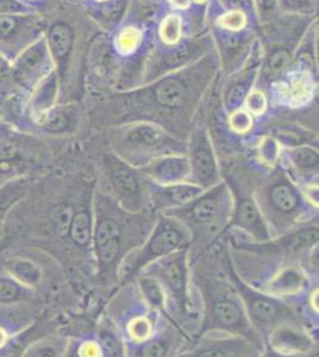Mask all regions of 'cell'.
I'll list each match as a JSON object with an SVG mask.
<instances>
[{"label":"cell","mask_w":319,"mask_h":357,"mask_svg":"<svg viewBox=\"0 0 319 357\" xmlns=\"http://www.w3.org/2000/svg\"><path fill=\"white\" fill-rule=\"evenodd\" d=\"M186 97V89L178 79L168 77L160 82L154 91L155 100L166 107H178Z\"/></svg>","instance_id":"7402d4cb"},{"label":"cell","mask_w":319,"mask_h":357,"mask_svg":"<svg viewBox=\"0 0 319 357\" xmlns=\"http://www.w3.org/2000/svg\"><path fill=\"white\" fill-rule=\"evenodd\" d=\"M5 343V333L0 330V345H3Z\"/></svg>","instance_id":"7bdbcfd3"},{"label":"cell","mask_w":319,"mask_h":357,"mask_svg":"<svg viewBox=\"0 0 319 357\" xmlns=\"http://www.w3.org/2000/svg\"><path fill=\"white\" fill-rule=\"evenodd\" d=\"M162 38L168 43H175L181 37V20L179 16H170L161 26Z\"/></svg>","instance_id":"f1b7e54d"},{"label":"cell","mask_w":319,"mask_h":357,"mask_svg":"<svg viewBox=\"0 0 319 357\" xmlns=\"http://www.w3.org/2000/svg\"><path fill=\"white\" fill-rule=\"evenodd\" d=\"M246 107L251 114H256V116L263 114V111L266 110L267 107L266 97L258 91L251 92L248 94V98H246Z\"/></svg>","instance_id":"836d02e7"},{"label":"cell","mask_w":319,"mask_h":357,"mask_svg":"<svg viewBox=\"0 0 319 357\" xmlns=\"http://www.w3.org/2000/svg\"><path fill=\"white\" fill-rule=\"evenodd\" d=\"M286 156L300 174H316L318 172V151L312 146H293L287 151Z\"/></svg>","instance_id":"44dd1931"},{"label":"cell","mask_w":319,"mask_h":357,"mask_svg":"<svg viewBox=\"0 0 319 357\" xmlns=\"http://www.w3.org/2000/svg\"><path fill=\"white\" fill-rule=\"evenodd\" d=\"M147 181L149 190V203L153 204L156 210L163 211L190 203L205 191L202 187L191 181H182L172 185H158L149 180Z\"/></svg>","instance_id":"2e32d148"},{"label":"cell","mask_w":319,"mask_h":357,"mask_svg":"<svg viewBox=\"0 0 319 357\" xmlns=\"http://www.w3.org/2000/svg\"><path fill=\"white\" fill-rule=\"evenodd\" d=\"M106 206L97 217L94 238L98 261L101 268L110 271L121 257L126 240V220L129 211L107 197Z\"/></svg>","instance_id":"52a82bcc"},{"label":"cell","mask_w":319,"mask_h":357,"mask_svg":"<svg viewBox=\"0 0 319 357\" xmlns=\"http://www.w3.org/2000/svg\"><path fill=\"white\" fill-rule=\"evenodd\" d=\"M262 199L258 204L263 217L268 215L274 220H280V225L286 224L288 227L305 215L307 207L312 205L304 192L283 173L268 183Z\"/></svg>","instance_id":"ba28073f"},{"label":"cell","mask_w":319,"mask_h":357,"mask_svg":"<svg viewBox=\"0 0 319 357\" xmlns=\"http://www.w3.org/2000/svg\"><path fill=\"white\" fill-rule=\"evenodd\" d=\"M199 280L205 307L202 333L207 331L234 333L246 337L263 349L262 337L246 316L237 291H232L229 284L216 278L199 276Z\"/></svg>","instance_id":"6da1fadb"},{"label":"cell","mask_w":319,"mask_h":357,"mask_svg":"<svg viewBox=\"0 0 319 357\" xmlns=\"http://www.w3.org/2000/svg\"><path fill=\"white\" fill-rule=\"evenodd\" d=\"M45 41L48 45L53 62L61 65L68 56L69 50L72 47V42H73L72 29L65 23H55L49 28Z\"/></svg>","instance_id":"d6986e66"},{"label":"cell","mask_w":319,"mask_h":357,"mask_svg":"<svg viewBox=\"0 0 319 357\" xmlns=\"http://www.w3.org/2000/svg\"><path fill=\"white\" fill-rule=\"evenodd\" d=\"M172 338L168 336L150 337L149 340L138 343L136 347L130 349L133 356L162 357L167 356L172 350Z\"/></svg>","instance_id":"cb8c5ba5"},{"label":"cell","mask_w":319,"mask_h":357,"mask_svg":"<svg viewBox=\"0 0 319 357\" xmlns=\"http://www.w3.org/2000/svg\"><path fill=\"white\" fill-rule=\"evenodd\" d=\"M288 62H290V57H288L287 53H285V52H276V53L272 55L269 66H271V69L273 72L280 73V72H283V69L286 68L287 66H288Z\"/></svg>","instance_id":"d590c367"},{"label":"cell","mask_w":319,"mask_h":357,"mask_svg":"<svg viewBox=\"0 0 319 357\" xmlns=\"http://www.w3.org/2000/svg\"><path fill=\"white\" fill-rule=\"evenodd\" d=\"M244 23H246V18L239 10L230 11L221 18V25L228 30H239L243 28Z\"/></svg>","instance_id":"e575fe53"},{"label":"cell","mask_w":319,"mask_h":357,"mask_svg":"<svg viewBox=\"0 0 319 357\" xmlns=\"http://www.w3.org/2000/svg\"><path fill=\"white\" fill-rule=\"evenodd\" d=\"M17 149L13 143L0 139V160H10L16 156Z\"/></svg>","instance_id":"f35d334b"},{"label":"cell","mask_w":319,"mask_h":357,"mask_svg":"<svg viewBox=\"0 0 319 357\" xmlns=\"http://www.w3.org/2000/svg\"><path fill=\"white\" fill-rule=\"evenodd\" d=\"M138 171L147 180L158 185H172L190 180L191 168L187 155L168 154L153 158Z\"/></svg>","instance_id":"5bb4252c"},{"label":"cell","mask_w":319,"mask_h":357,"mask_svg":"<svg viewBox=\"0 0 319 357\" xmlns=\"http://www.w3.org/2000/svg\"><path fill=\"white\" fill-rule=\"evenodd\" d=\"M168 1L177 8H185L190 5L191 0H168Z\"/></svg>","instance_id":"60d3db41"},{"label":"cell","mask_w":319,"mask_h":357,"mask_svg":"<svg viewBox=\"0 0 319 357\" xmlns=\"http://www.w3.org/2000/svg\"><path fill=\"white\" fill-rule=\"evenodd\" d=\"M43 33L42 20L36 13H0V55L13 62Z\"/></svg>","instance_id":"30bf717a"},{"label":"cell","mask_w":319,"mask_h":357,"mask_svg":"<svg viewBox=\"0 0 319 357\" xmlns=\"http://www.w3.org/2000/svg\"><path fill=\"white\" fill-rule=\"evenodd\" d=\"M276 0H258V6L262 13H269L274 10Z\"/></svg>","instance_id":"ab89813d"},{"label":"cell","mask_w":319,"mask_h":357,"mask_svg":"<svg viewBox=\"0 0 319 357\" xmlns=\"http://www.w3.org/2000/svg\"><path fill=\"white\" fill-rule=\"evenodd\" d=\"M190 354V357L255 356L262 349L246 337L222 331H207Z\"/></svg>","instance_id":"8fae6325"},{"label":"cell","mask_w":319,"mask_h":357,"mask_svg":"<svg viewBox=\"0 0 319 357\" xmlns=\"http://www.w3.org/2000/svg\"><path fill=\"white\" fill-rule=\"evenodd\" d=\"M229 267L230 281L246 310V316L251 324L260 333L267 335L276 325L288 321L293 316L291 307L280 301L278 296H271L265 292H260L246 284L236 274L234 268Z\"/></svg>","instance_id":"8992f818"},{"label":"cell","mask_w":319,"mask_h":357,"mask_svg":"<svg viewBox=\"0 0 319 357\" xmlns=\"http://www.w3.org/2000/svg\"><path fill=\"white\" fill-rule=\"evenodd\" d=\"M309 284L306 274L299 266L281 268L263 287L262 292L274 296H295L306 289Z\"/></svg>","instance_id":"ac0fdd59"},{"label":"cell","mask_w":319,"mask_h":357,"mask_svg":"<svg viewBox=\"0 0 319 357\" xmlns=\"http://www.w3.org/2000/svg\"><path fill=\"white\" fill-rule=\"evenodd\" d=\"M187 158L191 168L188 181L202 187L204 190L221 183L218 162L212 143L205 131L194 135Z\"/></svg>","instance_id":"7c38bea8"},{"label":"cell","mask_w":319,"mask_h":357,"mask_svg":"<svg viewBox=\"0 0 319 357\" xmlns=\"http://www.w3.org/2000/svg\"><path fill=\"white\" fill-rule=\"evenodd\" d=\"M316 0H283V4L290 11H307L315 6Z\"/></svg>","instance_id":"8d00e7d4"},{"label":"cell","mask_w":319,"mask_h":357,"mask_svg":"<svg viewBox=\"0 0 319 357\" xmlns=\"http://www.w3.org/2000/svg\"><path fill=\"white\" fill-rule=\"evenodd\" d=\"M69 234L74 243L79 247H86L92 240L94 229L89 212L79 211L72 217L69 225Z\"/></svg>","instance_id":"603a6c76"},{"label":"cell","mask_w":319,"mask_h":357,"mask_svg":"<svg viewBox=\"0 0 319 357\" xmlns=\"http://www.w3.org/2000/svg\"><path fill=\"white\" fill-rule=\"evenodd\" d=\"M246 96V87L244 85H235L229 89L226 93L225 102L226 106L230 110H239V106L242 105L243 100Z\"/></svg>","instance_id":"1f68e13d"},{"label":"cell","mask_w":319,"mask_h":357,"mask_svg":"<svg viewBox=\"0 0 319 357\" xmlns=\"http://www.w3.org/2000/svg\"><path fill=\"white\" fill-rule=\"evenodd\" d=\"M253 126V119L249 112L246 111L236 110L231 114L230 126L231 129L237 134H246L251 130Z\"/></svg>","instance_id":"f546056e"},{"label":"cell","mask_w":319,"mask_h":357,"mask_svg":"<svg viewBox=\"0 0 319 357\" xmlns=\"http://www.w3.org/2000/svg\"><path fill=\"white\" fill-rule=\"evenodd\" d=\"M53 67L45 36L33 42L11 62V77L22 84L30 85L45 79Z\"/></svg>","instance_id":"4fadbf2b"},{"label":"cell","mask_w":319,"mask_h":357,"mask_svg":"<svg viewBox=\"0 0 319 357\" xmlns=\"http://www.w3.org/2000/svg\"><path fill=\"white\" fill-rule=\"evenodd\" d=\"M268 344L276 353L283 355H302L311 351L315 342L306 330L288 321L276 325L267 333Z\"/></svg>","instance_id":"e0dca14e"},{"label":"cell","mask_w":319,"mask_h":357,"mask_svg":"<svg viewBox=\"0 0 319 357\" xmlns=\"http://www.w3.org/2000/svg\"><path fill=\"white\" fill-rule=\"evenodd\" d=\"M230 225L239 227L259 243L272 240L269 225L260 210L259 204L253 197L236 199L231 213Z\"/></svg>","instance_id":"9a60e30c"},{"label":"cell","mask_w":319,"mask_h":357,"mask_svg":"<svg viewBox=\"0 0 319 357\" xmlns=\"http://www.w3.org/2000/svg\"><path fill=\"white\" fill-rule=\"evenodd\" d=\"M138 40H140V35L138 30L133 28L126 29L118 37V47L123 52H131L136 48Z\"/></svg>","instance_id":"d6a6232c"},{"label":"cell","mask_w":319,"mask_h":357,"mask_svg":"<svg viewBox=\"0 0 319 357\" xmlns=\"http://www.w3.org/2000/svg\"><path fill=\"white\" fill-rule=\"evenodd\" d=\"M234 202L225 183H217L207 188L195 199L182 206L166 210L163 213L173 215L186 225L193 238H214L230 223Z\"/></svg>","instance_id":"7a4b0ae2"},{"label":"cell","mask_w":319,"mask_h":357,"mask_svg":"<svg viewBox=\"0 0 319 357\" xmlns=\"http://www.w3.org/2000/svg\"><path fill=\"white\" fill-rule=\"evenodd\" d=\"M101 335V345L105 348V351L109 356H121L124 355V343H121V337L116 330L111 326L103 331Z\"/></svg>","instance_id":"484cf974"},{"label":"cell","mask_w":319,"mask_h":357,"mask_svg":"<svg viewBox=\"0 0 319 357\" xmlns=\"http://www.w3.org/2000/svg\"><path fill=\"white\" fill-rule=\"evenodd\" d=\"M18 289L11 281L0 280V301H10L16 298Z\"/></svg>","instance_id":"74e56055"},{"label":"cell","mask_w":319,"mask_h":357,"mask_svg":"<svg viewBox=\"0 0 319 357\" xmlns=\"http://www.w3.org/2000/svg\"><path fill=\"white\" fill-rule=\"evenodd\" d=\"M13 274L25 284H34L40 279V272L28 261H16L11 266Z\"/></svg>","instance_id":"83f0119b"},{"label":"cell","mask_w":319,"mask_h":357,"mask_svg":"<svg viewBox=\"0 0 319 357\" xmlns=\"http://www.w3.org/2000/svg\"><path fill=\"white\" fill-rule=\"evenodd\" d=\"M138 279L140 294L149 309L155 312L166 313L167 296L156 278L141 273Z\"/></svg>","instance_id":"ffe728a7"},{"label":"cell","mask_w":319,"mask_h":357,"mask_svg":"<svg viewBox=\"0 0 319 357\" xmlns=\"http://www.w3.org/2000/svg\"><path fill=\"white\" fill-rule=\"evenodd\" d=\"M107 180L114 198L126 211L138 213L149 203L148 181L138 168L116 155L107 156Z\"/></svg>","instance_id":"9c48e42d"},{"label":"cell","mask_w":319,"mask_h":357,"mask_svg":"<svg viewBox=\"0 0 319 357\" xmlns=\"http://www.w3.org/2000/svg\"><path fill=\"white\" fill-rule=\"evenodd\" d=\"M33 13H35L33 8L22 0H0V13L24 15Z\"/></svg>","instance_id":"4dcf8cb0"},{"label":"cell","mask_w":319,"mask_h":357,"mask_svg":"<svg viewBox=\"0 0 319 357\" xmlns=\"http://www.w3.org/2000/svg\"><path fill=\"white\" fill-rule=\"evenodd\" d=\"M113 148L116 156L138 169L158 156L184 154L175 138L151 123L128 126L118 135Z\"/></svg>","instance_id":"277c9868"},{"label":"cell","mask_w":319,"mask_h":357,"mask_svg":"<svg viewBox=\"0 0 319 357\" xmlns=\"http://www.w3.org/2000/svg\"><path fill=\"white\" fill-rule=\"evenodd\" d=\"M280 143L272 136L262 138L258 146V156L260 162L267 167H273L278 165L280 160Z\"/></svg>","instance_id":"d4e9b609"},{"label":"cell","mask_w":319,"mask_h":357,"mask_svg":"<svg viewBox=\"0 0 319 357\" xmlns=\"http://www.w3.org/2000/svg\"><path fill=\"white\" fill-rule=\"evenodd\" d=\"M311 82H309L306 75L300 74L292 80L290 96L295 102H305L311 96Z\"/></svg>","instance_id":"4316f807"},{"label":"cell","mask_w":319,"mask_h":357,"mask_svg":"<svg viewBox=\"0 0 319 357\" xmlns=\"http://www.w3.org/2000/svg\"><path fill=\"white\" fill-rule=\"evenodd\" d=\"M192 235L185 224L173 215L158 217L153 230L140 248L126 252L121 262V276L124 282L130 281L154 261L170 255L182 248L190 247Z\"/></svg>","instance_id":"3957f363"},{"label":"cell","mask_w":319,"mask_h":357,"mask_svg":"<svg viewBox=\"0 0 319 357\" xmlns=\"http://www.w3.org/2000/svg\"><path fill=\"white\" fill-rule=\"evenodd\" d=\"M230 4L235 8H246L249 4V0H230Z\"/></svg>","instance_id":"b9f144b4"},{"label":"cell","mask_w":319,"mask_h":357,"mask_svg":"<svg viewBox=\"0 0 319 357\" xmlns=\"http://www.w3.org/2000/svg\"><path fill=\"white\" fill-rule=\"evenodd\" d=\"M197 1H202V0H197Z\"/></svg>","instance_id":"ee69618b"},{"label":"cell","mask_w":319,"mask_h":357,"mask_svg":"<svg viewBox=\"0 0 319 357\" xmlns=\"http://www.w3.org/2000/svg\"><path fill=\"white\" fill-rule=\"evenodd\" d=\"M188 252L190 247L179 249L170 255L154 261L141 272L158 279L166 293L167 298H170L172 303L175 305L179 316L181 317L190 316Z\"/></svg>","instance_id":"5b68a950"}]
</instances>
